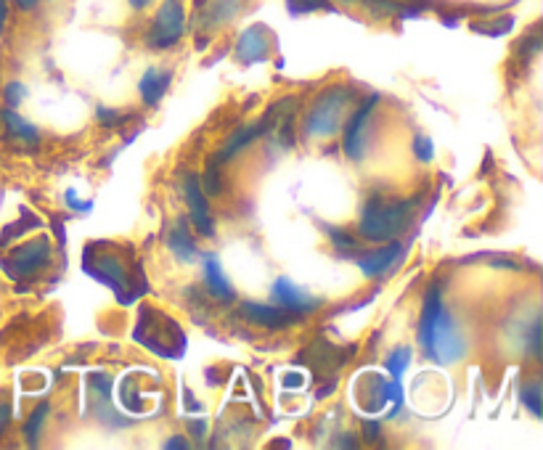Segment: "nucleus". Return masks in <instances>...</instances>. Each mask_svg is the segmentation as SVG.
Returning <instances> with one entry per match:
<instances>
[{"label": "nucleus", "mask_w": 543, "mask_h": 450, "mask_svg": "<svg viewBox=\"0 0 543 450\" xmlns=\"http://www.w3.org/2000/svg\"><path fill=\"white\" fill-rule=\"evenodd\" d=\"M419 347L435 363H456L467 353V339L461 334L456 315L443 305V289L432 284L424 294L422 315H419Z\"/></svg>", "instance_id": "1"}, {"label": "nucleus", "mask_w": 543, "mask_h": 450, "mask_svg": "<svg viewBox=\"0 0 543 450\" xmlns=\"http://www.w3.org/2000/svg\"><path fill=\"white\" fill-rule=\"evenodd\" d=\"M85 273L93 276L96 281H101L104 286H109L117 297H120L122 305H130L136 300L138 289L136 286V263H130L128 249H106V244H88L83 255Z\"/></svg>", "instance_id": "2"}, {"label": "nucleus", "mask_w": 543, "mask_h": 450, "mask_svg": "<svg viewBox=\"0 0 543 450\" xmlns=\"http://www.w3.org/2000/svg\"><path fill=\"white\" fill-rule=\"evenodd\" d=\"M353 98L355 90L347 85H332L324 93H318L302 120V133L308 138H329L337 133L345 122V112L353 104Z\"/></svg>", "instance_id": "3"}, {"label": "nucleus", "mask_w": 543, "mask_h": 450, "mask_svg": "<svg viewBox=\"0 0 543 450\" xmlns=\"http://www.w3.org/2000/svg\"><path fill=\"white\" fill-rule=\"evenodd\" d=\"M419 207V199H406V202H371L366 204L361 220L355 231L363 241H390L400 231H406L408 220Z\"/></svg>", "instance_id": "4"}, {"label": "nucleus", "mask_w": 543, "mask_h": 450, "mask_svg": "<svg viewBox=\"0 0 543 450\" xmlns=\"http://www.w3.org/2000/svg\"><path fill=\"white\" fill-rule=\"evenodd\" d=\"M189 3L186 0H159L157 11L151 14L144 43L151 51H170L181 43L189 30Z\"/></svg>", "instance_id": "5"}, {"label": "nucleus", "mask_w": 543, "mask_h": 450, "mask_svg": "<svg viewBox=\"0 0 543 450\" xmlns=\"http://www.w3.org/2000/svg\"><path fill=\"white\" fill-rule=\"evenodd\" d=\"M48 263H51V241L46 236H40V239L24 241V244L11 249L0 265L16 281H27V278L38 276Z\"/></svg>", "instance_id": "6"}, {"label": "nucleus", "mask_w": 543, "mask_h": 450, "mask_svg": "<svg viewBox=\"0 0 543 450\" xmlns=\"http://www.w3.org/2000/svg\"><path fill=\"white\" fill-rule=\"evenodd\" d=\"M377 104L379 96H369L358 109H355L353 117L347 120L345 141H342V146H345V157L350 159V162H361L363 154H366V128H369L371 114H374Z\"/></svg>", "instance_id": "7"}, {"label": "nucleus", "mask_w": 543, "mask_h": 450, "mask_svg": "<svg viewBox=\"0 0 543 450\" xmlns=\"http://www.w3.org/2000/svg\"><path fill=\"white\" fill-rule=\"evenodd\" d=\"M183 199H186V204H189L191 223H194L199 236L212 239V236H215V220H212L210 204H207L204 188H202V183H199V175H194V173L183 175Z\"/></svg>", "instance_id": "8"}, {"label": "nucleus", "mask_w": 543, "mask_h": 450, "mask_svg": "<svg viewBox=\"0 0 543 450\" xmlns=\"http://www.w3.org/2000/svg\"><path fill=\"white\" fill-rule=\"evenodd\" d=\"M247 0H197L194 11V27H204L207 32L220 30L242 14Z\"/></svg>", "instance_id": "9"}, {"label": "nucleus", "mask_w": 543, "mask_h": 450, "mask_svg": "<svg viewBox=\"0 0 543 450\" xmlns=\"http://www.w3.org/2000/svg\"><path fill=\"white\" fill-rule=\"evenodd\" d=\"M271 297L279 308H284L292 315H308L316 313V310L321 308V300H318V297H313L310 292L300 289V286H297L295 281H289L287 276L276 278V284H273L271 289Z\"/></svg>", "instance_id": "10"}, {"label": "nucleus", "mask_w": 543, "mask_h": 450, "mask_svg": "<svg viewBox=\"0 0 543 450\" xmlns=\"http://www.w3.org/2000/svg\"><path fill=\"white\" fill-rule=\"evenodd\" d=\"M236 59L242 64H260L271 53V30L265 24H252L236 38L234 45Z\"/></svg>", "instance_id": "11"}, {"label": "nucleus", "mask_w": 543, "mask_h": 450, "mask_svg": "<svg viewBox=\"0 0 543 450\" xmlns=\"http://www.w3.org/2000/svg\"><path fill=\"white\" fill-rule=\"evenodd\" d=\"M400 252H403V244H400L398 239H390L385 247L369 249V252H358V255H355V263H358L363 276L377 278L398 263Z\"/></svg>", "instance_id": "12"}, {"label": "nucleus", "mask_w": 543, "mask_h": 450, "mask_svg": "<svg viewBox=\"0 0 543 450\" xmlns=\"http://www.w3.org/2000/svg\"><path fill=\"white\" fill-rule=\"evenodd\" d=\"M242 315L247 318V321L255 323V326L268 329V331L287 329V326H292V323L297 321V315L287 313V310L279 308V305H265V302H252V300L244 302Z\"/></svg>", "instance_id": "13"}, {"label": "nucleus", "mask_w": 543, "mask_h": 450, "mask_svg": "<svg viewBox=\"0 0 543 450\" xmlns=\"http://www.w3.org/2000/svg\"><path fill=\"white\" fill-rule=\"evenodd\" d=\"M173 83V72L165 67H149L141 77V83H138V93H141V101L146 106H157L162 101V96L167 93Z\"/></svg>", "instance_id": "14"}, {"label": "nucleus", "mask_w": 543, "mask_h": 450, "mask_svg": "<svg viewBox=\"0 0 543 450\" xmlns=\"http://www.w3.org/2000/svg\"><path fill=\"white\" fill-rule=\"evenodd\" d=\"M202 273H204V286H207V292H210L215 300H220V302H234L236 300L234 286H231L228 276L223 273V268H220L218 257L204 255Z\"/></svg>", "instance_id": "15"}, {"label": "nucleus", "mask_w": 543, "mask_h": 450, "mask_svg": "<svg viewBox=\"0 0 543 450\" xmlns=\"http://www.w3.org/2000/svg\"><path fill=\"white\" fill-rule=\"evenodd\" d=\"M265 133H268V125H265V120L255 122V125H244V128L236 130V133L231 135L226 143H223V149H220V154L215 157V162H220V165H223V162H228V159H234L239 151H244L247 146H252L255 141H260Z\"/></svg>", "instance_id": "16"}, {"label": "nucleus", "mask_w": 543, "mask_h": 450, "mask_svg": "<svg viewBox=\"0 0 543 450\" xmlns=\"http://www.w3.org/2000/svg\"><path fill=\"white\" fill-rule=\"evenodd\" d=\"M167 249H170L181 263H194V257L199 255V249L186 220H178V223L173 225V231L167 233Z\"/></svg>", "instance_id": "17"}, {"label": "nucleus", "mask_w": 543, "mask_h": 450, "mask_svg": "<svg viewBox=\"0 0 543 450\" xmlns=\"http://www.w3.org/2000/svg\"><path fill=\"white\" fill-rule=\"evenodd\" d=\"M361 395H369V400H363V411L366 413L379 411L382 405L390 403V400H387V382L379 374L363 376L361 382H358V398H361Z\"/></svg>", "instance_id": "18"}, {"label": "nucleus", "mask_w": 543, "mask_h": 450, "mask_svg": "<svg viewBox=\"0 0 543 450\" xmlns=\"http://www.w3.org/2000/svg\"><path fill=\"white\" fill-rule=\"evenodd\" d=\"M0 120H3V125L8 128V133L14 135V141H24V143H38L40 138V130L32 125V122H27L22 117V114L16 112V109H3L0 112Z\"/></svg>", "instance_id": "19"}, {"label": "nucleus", "mask_w": 543, "mask_h": 450, "mask_svg": "<svg viewBox=\"0 0 543 450\" xmlns=\"http://www.w3.org/2000/svg\"><path fill=\"white\" fill-rule=\"evenodd\" d=\"M48 413H51V405L48 403H40L35 411L30 413V419L24 421V443L27 445H38L40 443V435H43V424H46Z\"/></svg>", "instance_id": "20"}, {"label": "nucleus", "mask_w": 543, "mask_h": 450, "mask_svg": "<svg viewBox=\"0 0 543 450\" xmlns=\"http://www.w3.org/2000/svg\"><path fill=\"white\" fill-rule=\"evenodd\" d=\"M326 233H329V239H332V247L340 252V255H350L355 257L358 252H361V241L355 239L350 231H342V228H326Z\"/></svg>", "instance_id": "21"}, {"label": "nucleus", "mask_w": 543, "mask_h": 450, "mask_svg": "<svg viewBox=\"0 0 543 450\" xmlns=\"http://www.w3.org/2000/svg\"><path fill=\"white\" fill-rule=\"evenodd\" d=\"M287 8L292 16L316 14V11H337L332 0H287Z\"/></svg>", "instance_id": "22"}, {"label": "nucleus", "mask_w": 543, "mask_h": 450, "mask_svg": "<svg viewBox=\"0 0 543 450\" xmlns=\"http://www.w3.org/2000/svg\"><path fill=\"white\" fill-rule=\"evenodd\" d=\"M408 363H411V350H408V347H398V350H393V353H390V358L385 360L387 374L393 376V379H400V376H403V371L408 368Z\"/></svg>", "instance_id": "23"}, {"label": "nucleus", "mask_w": 543, "mask_h": 450, "mask_svg": "<svg viewBox=\"0 0 543 450\" xmlns=\"http://www.w3.org/2000/svg\"><path fill=\"white\" fill-rule=\"evenodd\" d=\"M522 403L528 405L530 413H533L536 419H541V384H525V387H522Z\"/></svg>", "instance_id": "24"}, {"label": "nucleus", "mask_w": 543, "mask_h": 450, "mask_svg": "<svg viewBox=\"0 0 543 450\" xmlns=\"http://www.w3.org/2000/svg\"><path fill=\"white\" fill-rule=\"evenodd\" d=\"M122 117H125V112H120V109H112V106H99L96 109V120H99V125H104V128H117V125H122Z\"/></svg>", "instance_id": "25"}, {"label": "nucleus", "mask_w": 543, "mask_h": 450, "mask_svg": "<svg viewBox=\"0 0 543 450\" xmlns=\"http://www.w3.org/2000/svg\"><path fill=\"white\" fill-rule=\"evenodd\" d=\"M27 96V88L22 83H8L6 90H3V98H6L8 109H16V106L22 104V98Z\"/></svg>", "instance_id": "26"}, {"label": "nucleus", "mask_w": 543, "mask_h": 450, "mask_svg": "<svg viewBox=\"0 0 543 450\" xmlns=\"http://www.w3.org/2000/svg\"><path fill=\"white\" fill-rule=\"evenodd\" d=\"M414 154L419 162H424V165H427V162H432V157H435V146H432L430 138H422V135H419V138H414Z\"/></svg>", "instance_id": "27"}, {"label": "nucleus", "mask_w": 543, "mask_h": 450, "mask_svg": "<svg viewBox=\"0 0 543 450\" xmlns=\"http://www.w3.org/2000/svg\"><path fill=\"white\" fill-rule=\"evenodd\" d=\"M64 199H67L69 207H72V210H77V212H91L93 210V202H83V199H77V194L72 191V188H69L67 194H64Z\"/></svg>", "instance_id": "28"}, {"label": "nucleus", "mask_w": 543, "mask_h": 450, "mask_svg": "<svg viewBox=\"0 0 543 450\" xmlns=\"http://www.w3.org/2000/svg\"><path fill=\"white\" fill-rule=\"evenodd\" d=\"M40 3H43V0H14V8L22 11V14H32V11H38Z\"/></svg>", "instance_id": "29"}, {"label": "nucleus", "mask_w": 543, "mask_h": 450, "mask_svg": "<svg viewBox=\"0 0 543 450\" xmlns=\"http://www.w3.org/2000/svg\"><path fill=\"white\" fill-rule=\"evenodd\" d=\"M8 16H11V0H0V35L6 32Z\"/></svg>", "instance_id": "30"}, {"label": "nucleus", "mask_w": 543, "mask_h": 450, "mask_svg": "<svg viewBox=\"0 0 543 450\" xmlns=\"http://www.w3.org/2000/svg\"><path fill=\"white\" fill-rule=\"evenodd\" d=\"M8 421H11V405L6 400H0V435L6 432Z\"/></svg>", "instance_id": "31"}, {"label": "nucleus", "mask_w": 543, "mask_h": 450, "mask_svg": "<svg viewBox=\"0 0 543 450\" xmlns=\"http://www.w3.org/2000/svg\"><path fill=\"white\" fill-rule=\"evenodd\" d=\"M189 429H191V435L197 437V440H204V432H207V421H204V419L189 421Z\"/></svg>", "instance_id": "32"}, {"label": "nucleus", "mask_w": 543, "mask_h": 450, "mask_svg": "<svg viewBox=\"0 0 543 450\" xmlns=\"http://www.w3.org/2000/svg\"><path fill=\"white\" fill-rule=\"evenodd\" d=\"M165 448H167V450L189 448V440H186V437H183V435H175V437H173V440H167V443H165Z\"/></svg>", "instance_id": "33"}, {"label": "nucleus", "mask_w": 543, "mask_h": 450, "mask_svg": "<svg viewBox=\"0 0 543 450\" xmlns=\"http://www.w3.org/2000/svg\"><path fill=\"white\" fill-rule=\"evenodd\" d=\"M157 3V0H128V6L136 11V14H141V11H146V8H151Z\"/></svg>", "instance_id": "34"}, {"label": "nucleus", "mask_w": 543, "mask_h": 450, "mask_svg": "<svg viewBox=\"0 0 543 450\" xmlns=\"http://www.w3.org/2000/svg\"><path fill=\"white\" fill-rule=\"evenodd\" d=\"M366 440H371V443H374V440H379V424L377 421H374V424H371V421H366Z\"/></svg>", "instance_id": "35"}, {"label": "nucleus", "mask_w": 543, "mask_h": 450, "mask_svg": "<svg viewBox=\"0 0 543 450\" xmlns=\"http://www.w3.org/2000/svg\"><path fill=\"white\" fill-rule=\"evenodd\" d=\"M332 3H340V6H363V0H332Z\"/></svg>", "instance_id": "36"}, {"label": "nucleus", "mask_w": 543, "mask_h": 450, "mask_svg": "<svg viewBox=\"0 0 543 450\" xmlns=\"http://www.w3.org/2000/svg\"><path fill=\"white\" fill-rule=\"evenodd\" d=\"M406 3H422V6H430V0H406Z\"/></svg>", "instance_id": "37"}]
</instances>
